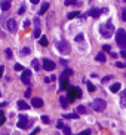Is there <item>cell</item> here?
<instances>
[{"label": "cell", "instance_id": "obj_36", "mask_svg": "<svg viewBox=\"0 0 126 135\" xmlns=\"http://www.w3.org/2000/svg\"><path fill=\"white\" fill-rule=\"evenodd\" d=\"M80 135H91V129H85V131H82Z\"/></svg>", "mask_w": 126, "mask_h": 135}, {"label": "cell", "instance_id": "obj_7", "mask_svg": "<svg viewBox=\"0 0 126 135\" xmlns=\"http://www.w3.org/2000/svg\"><path fill=\"white\" fill-rule=\"evenodd\" d=\"M30 76H31V71H30V70H24V73H22V76H21L22 83L28 85V83H30Z\"/></svg>", "mask_w": 126, "mask_h": 135}, {"label": "cell", "instance_id": "obj_35", "mask_svg": "<svg viewBox=\"0 0 126 135\" xmlns=\"http://www.w3.org/2000/svg\"><path fill=\"white\" fill-rule=\"evenodd\" d=\"M110 79H111V76H105V77H102V80H101V82H102V83H107Z\"/></svg>", "mask_w": 126, "mask_h": 135}, {"label": "cell", "instance_id": "obj_22", "mask_svg": "<svg viewBox=\"0 0 126 135\" xmlns=\"http://www.w3.org/2000/svg\"><path fill=\"white\" fill-rule=\"evenodd\" d=\"M76 16H79V12H76V10H74V12H70V13L67 15L68 19H73V18H76Z\"/></svg>", "mask_w": 126, "mask_h": 135}, {"label": "cell", "instance_id": "obj_31", "mask_svg": "<svg viewBox=\"0 0 126 135\" xmlns=\"http://www.w3.org/2000/svg\"><path fill=\"white\" fill-rule=\"evenodd\" d=\"M76 3H77L76 0H65V4H67V6H70V4H76Z\"/></svg>", "mask_w": 126, "mask_h": 135}, {"label": "cell", "instance_id": "obj_30", "mask_svg": "<svg viewBox=\"0 0 126 135\" xmlns=\"http://www.w3.org/2000/svg\"><path fill=\"white\" fill-rule=\"evenodd\" d=\"M13 68H15L16 71H21V70H24V67H22L21 64H15V67H13Z\"/></svg>", "mask_w": 126, "mask_h": 135}, {"label": "cell", "instance_id": "obj_2", "mask_svg": "<svg viewBox=\"0 0 126 135\" xmlns=\"http://www.w3.org/2000/svg\"><path fill=\"white\" fill-rule=\"evenodd\" d=\"M116 42L120 48H126V31L123 28L116 30Z\"/></svg>", "mask_w": 126, "mask_h": 135}, {"label": "cell", "instance_id": "obj_14", "mask_svg": "<svg viewBox=\"0 0 126 135\" xmlns=\"http://www.w3.org/2000/svg\"><path fill=\"white\" fill-rule=\"evenodd\" d=\"M95 59L100 61V62H105V55H104V52H98L97 56H95Z\"/></svg>", "mask_w": 126, "mask_h": 135}, {"label": "cell", "instance_id": "obj_43", "mask_svg": "<svg viewBox=\"0 0 126 135\" xmlns=\"http://www.w3.org/2000/svg\"><path fill=\"white\" fill-rule=\"evenodd\" d=\"M65 74L70 76V74H73V71H71V70H65Z\"/></svg>", "mask_w": 126, "mask_h": 135}, {"label": "cell", "instance_id": "obj_29", "mask_svg": "<svg viewBox=\"0 0 126 135\" xmlns=\"http://www.w3.org/2000/svg\"><path fill=\"white\" fill-rule=\"evenodd\" d=\"M30 24H31V22H30L28 19H25V21L22 22V27H24V28H28V27H30Z\"/></svg>", "mask_w": 126, "mask_h": 135}, {"label": "cell", "instance_id": "obj_40", "mask_svg": "<svg viewBox=\"0 0 126 135\" xmlns=\"http://www.w3.org/2000/svg\"><path fill=\"white\" fill-rule=\"evenodd\" d=\"M39 131H40V128H36V129H34V131H33V132H31L30 135H36L37 132H39Z\"/></svg>", "mask_w": 126, "mask_h": 135}, {"label": "cell", "instance_id": "obj_41", "mask_svg": "<svg viewBox=\"0 0 126 135\" xmlns=\"http://www.w3.org/2000/svg\"><path fill=\"white\" fill-rule=\"evenodd\" d=\"M56 126H58V128H64V125H62V120H59V122L56 123Z\"/></svg>", "mask_w": 126, "mask_h": 135}, {"label": "cell", "instance_id": "obj_12", "mask_svg": "<svg viewBox=\"0 0 126 135\" xmlns=\"http://www.w3.org/2000/svg\"><path fill=\"white\" fill-rule=\"evenodd\" d=\"M59 86H61V89H67L68 88V80H67V77H61V80H59Z\"/></svg>", "mask_w": 126, "mask_h": 135}, {"label": "cell", "instance_id": "obj_33", "mask_svg": "<svg viewBox=\"0 0 126 135\" xmlns=\"http://www.w3.org/2000/svg\"><path fill=\"white\" fill-rule=\"evenodd\" d=\"M30 52H31V49H30V48H24V49H22V54H24V55H28Z\"/></svg>", "mask_w": 126, "mask_h": 135}, {"label": "cell", "instance_id": "obj_42", "mask_svg": "<svg viewBox=\"0 0 126 135\" xmlns=\"http://www.w3.org/2000/svg\"><path fill=\"white\" fill-rule=\"evenodd\" d=\"M120 16H122V19H123V21H126V12H122V15H120Z\"/></svg>", "mask_w": 126, "mask_h": 135}, {"label": "cell", "instance_id": "obj_19", "mask_svg": "<svg viewBox=\"0 0 126 135\" xmlns=\"http://www.w3.org/2000/svg\"><path fill=\"white\" fill-rule=\"evenodd\" d=\"M76 110H77L79 114H85V113H86V107H85V106H77Z\"/></svg>", "mask_w": 126, "mask_h": 135}, {"label": "cell", "instance_id": "obj_9", "mask_svg": "<svg viewBox=\"0 0 126 135\" xmlns=\"http://www.w3.org/2000/svg\"><path fill=\"white\" fill-rule=\"evenodd\" d=\"M28 125V117L25 116H19V120H18V128H25Z\"/></svg>", "mask_w": 126, "mask_h": 135}, {"label": "cell", "instance_id": "obj_45", "mask_svg": "<svg viewBox=\"0 0 126 135\" xmlns=\"http://www.w3.org/2000/svg\"><path fill=\"white\" fill-rule=\"evenodd\" d=\"M30 1H31V3H33V4H37V3H39V1H40V0H30Z\"/></svg>", "mask_w": 126, "mask_h": 135}, {"label": "cell", "instance_id": "obj_37", "mask_svg": "<svg viewBox=\"0 0 126 135\" xmlns=\"http://www.w3.org/2000/svg\"><path fill=\"white\" fill-rule=\"evenodd\" d=\"M116 65H117V67H120V68H126L125 62H116Z\"/></svg>", "mask_w": 126, "mask_h": 135}, {"label": "cell", "instance_id": "obj_20", "mask_svg": "<svg viewBox=\"0 0 126 135\" xmlns=\"http://www.w3.org/2000/svg\"><path fill=\"white\" fill-rule=\"evenodd\" d=\"M120 83H114V85H111V92H119V89H120Z\"/></svg>", "mask_w": 126, "mask_h": 135}, {"label": "cell", "instance_id": "obj_3", "mask_svg": "<svg viewBox=\"0 0 126 135\" xmlns=\"http://www.w3.org/2000/svg\"><path fill=\"white\" fill-rule=\"evenodd\" d=\"M105 107H107V103H105L102 98H97V100H94V103H92L94 111H104Z\"/></svg>", "mask_w": 126, "mask_h": 135}, {"label": "cell", "instance_id": "obj_27", "mask_svg": "<svg viewBox=\"0 0 126 135\" xmlns=\"http://www.w3.org/2000/svg\"><path fill=\"white\" fill-rule=\"evenodd\" d=\"M86 85H88V89H89L91 92H94V91H95V88H94V85H92L91 82H86Z\"/></svg>", "mask_w": 126, "mask_h": 135}, {"label": "cell", "instance_id": "obj_16", "mask_svg": "<svg viewBox=\"0 0 126 135\" xmlns=\"http://www.w3.org/2000/svg\"><path fill=\"white\" fill-rule=\"evenodd\" d=\"M64 119H79V113H71V114H64Z\"/></svg>", "mask_w": 126, "mask_h": 135}, {"label": "cell", "instance_id": "obj_24", "mask_svg": "<svg viewBox=\"0 0 126 135\" xmlns=\"http://www.w3.org/2000/svg\"><path fill=\"white\" fill-rule=\"evenodd\" d=\"M6 122V116L3 114V111H0V125H3Z\"/></svg>", "mask_w": 126, "mask_h": 135}, {"label": "cell", "instance_id": "obj_1", "mask_svg": "<svg viewBox=\"0 0 126 135\" xmlns=\"http://www.w3.org/2000/svg\"><path fill=\"white\" fill-rule=\"evenodd\" d=\"M100 31H101L102 37L108 39V37L111 36V33L114 31V25L111 24V21H108V22H105V24H102V25L100 27Z\"/></svg>", "mask_w": 126, "mask_h": 135}, {"label": "cell", "instance_id": "obj_5", "mask_svg": "<svg viewBox=\"0 0 126 135\" xmlns=\"http://www.w3.org/2000/svg\"><path fill=\"white\" fill-rule=\"evenodd\" d=\"M43 68L46 71H52V70H55V62L50 59H43Z\"/></svg>", "mask_w": 126, "mask_h": 135}, {"label": "cell", "instance_id": "obj_26", "mask_svg": "<svg viewBox=\"0 0 126 135\" xmlns=\"http://www.w3.org/2000/svg\"><path fill=\"white\" fill-rule=\"evenodd\" d=\"M102 51H104V52H110V51H111V46H110V45H104V46H102Z\"/></svg>", "mask_w": 126, "mask_h": 135}, {"label": "cell", "instance_id": "obj_11", "mask_svg": "<svg viewBox=\"0 0 126 135\" xmlns=\"http://www.w3.org/2000/svg\"><path fill=\"white\" fill-rule=\"evenodd\" d=\"M18 108H19V110H27V108H30V106H28L24 100H19V101H18Z\"/></svg>", "mask_w": 126, "mask_h": 135}, {"label": "cell", "instance_id": "obj_17", "mask_svg": "<svg viewBox=\"0 0 126 135\" xmlns=\"http://www.w3.org/2000/svg\"><path fill=\"white\" fill-rule=\"evenodd\" d=\"M10 7V3H9V0H4V1H1V10H7Z\"/></svg>", "mask_w": 126, "mask_h": 135}, {"label": "cell", "instance_id": "obj_39", "mask_svg": "<svg viewBox=\"0 0 126 135\" xmlns=\"http://www.w3.org/2000/svg\"><path fill=\"white\" fill-rule=\"evenodd\" d=\"M120 56L126 59V49H122V51H120Z\"/></svg>", "mask_w": 126, "mask_h": 135}, {"label": "cell", "instance_id": "obj_38", "mask_svg": "<svg viewBox=\"0 0 126 135\" xmlns=\"http://www.w3.org/2000/svg\"><path fill=\"white\" fill-rule=\"evenodd\" d=\"M6 56L7 58H12V51L10 49H6Z\"/></svg>", "mask_w": 126, "mask_h": 135}, {"label": "cell", "instance_id": "obj_44", "mask_svg": "<svg viewBox=\"0 0 126 135\" xmlns=\"http://www.w3.org/2000/svg\"><path fill=\"white\" fill-rule=\"evenodd\" d=\"M120 104H122V106H126V98H123V100L120 101Z\"/></svg>", "mask_w": 126, "mask_h": 135}, {"label": "cell", "instance_id": "obj_6", "mask_svg": "<svg viewBox=\"0 0 126 135\" xmlns=\"http://www.w3.org/2000/svg\"><path fill=\"white\" fill-rule=\"evenodd\" d=\"M56 46H58V51H59V52H62V54H68V52H70L68 45H67L65 42H59Z\"/></svg>", "mask_w": 126, "mask_h": 135}, {"label": "cell", "instance_id": "obj_23", "mask_svg": "<svg viewBox=\"0 0 126 135\" xmlns=\"http://www.w3.org/2000/svg\"><path fill=\"white\" fill-rule=\"evenodd\" d=\"M83 39H85V37H83V34H82V33H80V34H77V36L74 37V40H76V42H83Z\"/></svg>", "mask_w": 126, "mask_h": 135}, {"label": "cell", "instance_id": "obj_46", "mask_svg": "<svg viewBox=\"0 0 126 135\" xmlns=\"http://www.w3.org/2000/svg\"><path fill=\"white\" fill-rule=\"evenodd\" d=\"M123 98H126V89L123 91Z\"/></svg>", "mask_w": 126, "mask_h": 135}, {"label": "cell", "instance_id": "obj_4", "mask_svg": "<svg viewBox=\"0 0 126 135\" xmlns=\"http://www.w3.org/2000/svg\"><path fill=\"white\" fill-rule=\"evenodd\" d=\"M82 97V91L79 88H70L68 89V100L73 101L74 98H80Z\"/></svg>", "mask_w": 126, "mask_h": 135}, {"label": "cell", "instance_id": "obj_34", "mask_svg": "<svg viewBox=\"0 0 126 135\" xmlns=\"http://www.w3.org/2000/svg\"><path fill=\"white\" fill-rule=\"evenodd\" d=\"M64 134H65V135H71V131H70V128L64 126Z\"/></svg>", "mask_w": 126, "mask_h": 135}, {"label": "cell", "instance_id": "obj_15", "mask_svg": "<svg viewBox=\"0 0 126 135\" xmlns=\"http://www.w3.org/2000/svg\"><path fill=\"white\" fill-rule=\"evenodd\" d=\"M49 9V3H43L42 4V7H40V10H39V15H43V13H46V10Z\"/></svg>", "mask_w": 126, "mask_h": 135}, {"label": "cell", "instance_id": "obj_32", "mask_svg": "<svg viewBox=\"0 0 126 135\" xmlns=\"http://www.w3.org/2000/svg\"><path fill=\"white\" fill-rule=\"evenodd\" d=\"M40 43H42L43 46H46V45H48V39H46V37H42V39H40Z\"/></svg>", "mask_w": 126, "mask_h": 135}, {"label": "cell", "instance_id": "obj_21", "mask_svg": "<svg viewBox=\"0 0 126 135\" xmlns=\"http://www.w3.org/2000/svg\"><path fill=\"white\" fill-rule=\"evenodd\" d=\"M59 103H61V106H62V108H67V104H68V101L64 98V97H61L59 98Z\"/></svg>", "mask_w": 126, "mask_h": 135}, {"label": "cell", "instance_id": "obj_25", "mask_svg": "<svg viewBox=\"0 0 126 135\" xmlns=\"http://www.w3.org/2000/svg\"><path fill=\"white\" fill-rule=\"evenodd\" d=\"M34 37H36V39H39V37H40V28H39V27L34 30Z\"/></svg>", "mask_w": 126, "mask_h": 135}, {"label": "cell", "instance_id": "obj_28", "mask_svg": "<svg viewBox=\"0 0 126 135\" xmlns=\"http://www.w3.org/2000/svg\"><path fill=\"white\" fill-rule=\"evenodd\" d=\"M42 122H43V123H46V125H48V123H50V120H49V117H48V116H42Z\"/></svg>", "mask_w": 126, "mask_h": 135}, {"label": "cell", "instance_id": "obj_18", "mask_svg": "<svg viewBox=\"0 0 126 135\" xmlns=\"http://www.w3.org/2000/svg\"><path fill=\"white\" fill-rule=\"evenodd\" d=\"M31 65H33V68H34V70H37V71L40 70V62H39L37 59H33V62H31Z\"/></svg>", "mask_w": 126, "mask_h": 135}, {"label": "cell", "instance_id": "obj_8", "mask_svg": "<svg viewBox=\"0 0 126 135\" xmlns=\"http://www.w3.org/2000/svg\"><path fill=\"white\" fill-rule=\"evenodd\" d=\"M16 28H18L16 21H15V19H9V21H7V30H9L10 33H15V31H16Z\"/></svg>", "mask_w": 126, "mask_h": 135}, {"label": "cell", "instance_id": "obj_10", "mask_svg": "<svg viewBox=\"0 0 126 135\" xmlns=\"http://www.w3.org/2000/svg\"><path fill=\"white\" fill-rule=\"evenodd\" d=\"M31 106L40 108V107L43 106V100H40V98H33V100H31Z\"/></svg>", "mask_w": 126, "mask_h": 135}, {"label": "cell", "instance_id": "obj_13", "mask_svg": "<svg viewBox=\"0 0 126 135\" xmlns=\"http://www.w3.org/2000/svg\"><path fill=\"white\" fill-rule=\"evenodd\" d=\"M89 15H91V16H94V18H97V16H100V15H101V10H100V9H97V7H95V9H91V10H89Z\"/></svg>", "mask_w": 126, "mask_h": 135}]
</instances>
